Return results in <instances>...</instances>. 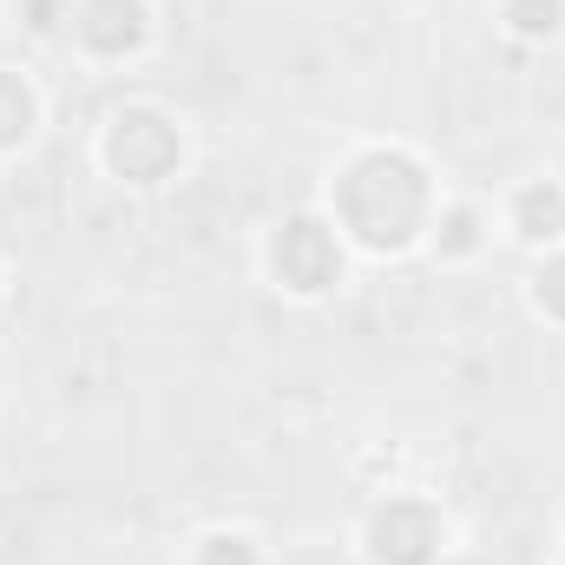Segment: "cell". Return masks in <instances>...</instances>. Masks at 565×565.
Segmentation results:
<instances>
[{
    "label": "cell",
    "instance_id": "9c48e42d",
    "mask_svg": "<svg viewBox=\"0 0 565 565\" xmlns=\"http://www.w3.org/2000/svg\"><path fill=\"white\" fill-rule=\"evenodd\" d=\"M526 302H533V316H546V322H559L565 329V244H553V250L533 264V277H526Z\"/></svg>",
    "mask_w": 565,
    "mask_h": 565
},
{
    "label": "cell",
    "instance_id": "3957f363",
    "mask_svg": "<svg viewBox=\"0 0 565 565\" xmlns=\"http://www.w3.org/2000/svg\"><path fill=\"white\" fill-rule=\"evenodd\" d=\"M264 264H270V282L289 289V296H329L342 282V237H335L329 217L296 211V217H282L270 231Z\"/></svg>",
    "mask_w": 565,
    "mask_h": 565
},
{
    "label": "cell",
    "instance_id": "7c38bea8",
    "mask_svg": "<svg viewBox=\"0 0 565 565\" xmlns=\"http://www.w3.org/2000/svg\"><path fill=\"white\" fill-rule=\"evenodd\" d=\"M0 302H7V270H0Z\"/></svg>",
    "mask_w": 565,
    "mask_h": 565
},
{
    "label": "cell",
    "instance_id": "5b68a950",
    "mask_svg": "<svg viewBox=\"0 0 565 565\" xmlns=\"http://www.w3.org/2000/svg\"><path fill=\"white\" fill-rule=\"evenodd\" d=\"M66 33L93 60H132L151 40V0H73Z\"/></svg>",
    "mask_w": 565,
    "mask_h": 565
},
{
    "label": "cell",
    "instance_id": "30bf717a",
    "mask_svg": "<svg viewBox=\"0 0 565 565\" xmlns=\"http://www.w3.org/2000/svg\"><path fill=\"white\" fill-rule=\"evenodd\" d=\"M500 20H507L513 40H553L565 26V0H507Z\"/></svg>",
    "mask_w": 565,
    "mask_h": 565
},
{
    "label": "cell",
    "instance_id": "6da1fadb",
    "mask_svg": "<svg viewBox=\"0 0 565 565\" xmlns=\"http://www.w3.org/2000/svg\"><path fill=\"white\" fill-rule=\"evenodd\" d=\"M434 211H440L434 171L408 145H362L329 178V224L342 244H355L369 257L415 250L434 224Z\"/></svg>",
    "mask_w": 565,
    "mask_h": 565
},
{
    "label": "cell",
    "instance_id": "52a82bcc",
    "mask_svg": "<svg viewBox=\"0 0 565 565\" xmlns=\"http://www.w3.org/2000/svg\"><path fill=\"white\" fill-rule=\"evenodd\" d=\"M40 132V86L20 66H0V158Z\"/></svg>",
    "mask_w": 565,
    "mask_h": 565
},
{
    "label": "cell",
    "instance_id": "277c9868",
    "mask_svg": "<svg viewBox=\"0 0 565 565\" xmlns=\"http://www.w3.org/2000/svg\"><path fill=\"white\" fill-rule=\"evenodd\" d=\"M447 546V520L422 493H388L362 520V559L369 565H434Z\"/></svg>",
    "mask_w": 565,
    "mask_h": 565
},
{
    "label": "cell",
    "instance_id": "8992f818",
    "mask_svg": "<svg viewBox=\"0 0 565 565\" xmlns=\"http://www.w3.org/2000/svg\"><path fill=\"white\" fill-rule=\"evenodd\" d=\"M507 224H513V237L533 244V250L565 244V184L559 178H533V184H520L513 204H507Z\"/></svg>",
    "mask_w": 565,
    "mask_h": 565
},
{
    "label": "cell",
    "instance_id": "8fae6325",
    "mask_svg": "<svg viewBox=\"0 0 565 565\" xmlns=\"http://www.w3.org/2000/svg\"><path fill=\"white\" fill-rule=\"evenodd\" d=\"M191 565H264V559H257V546L244 533H204L191 546Z\"/></svg>",
    "mask_w": 565,
    "mask_h": 565
},
{
    "label": "cell",
    "instance_id": "ba28073f",
    "mask_svg": "<svg viewBox=\"0 0 565 565\" xmlns=\"http://www.w3.org/2000/svg\"><path fill=\"white\" fill-rule=\"evenodd\" d=\"M427 237H434V250L447 257V264H467L480 244H487V217H480V204H447L440 198V211H434V224H427Z\"/></svg>",
    "mask_w": 565,
    "mask_h": 565
},
{
    "label": "cell",
    "instance_id": "4fadbf2b",
    "mask_svg": "<svg viewBox=\"0 0 565 565\" xmlns=\"http://www.w3.org/2000/svg\"><path fill=\"white\" fill-rule=\"evenodd\" d=\"M553 565H565V546H559V559H553Z\"/></svg>",
    "mask_w": 565,
    "mask_h": 565
},
{
    "label": "cell",
    "instance_id": "7a4b0ae2",
    "mask_svg": "<svg viewBox=\"0 0 565 565\" xmlns=\"http://www.w3.org/2000/svg\"><path fill=\"white\" fill-rule=\"evenodd\" d=\"M99 164H106L119 184L151 191V184H164V178L184 164V132H178L171 113H158V106H145V99L113 106L106 126H99Z\"/></svg>",
    "mask_w": 565,
    "mask_h": 565
}]
</instances>
